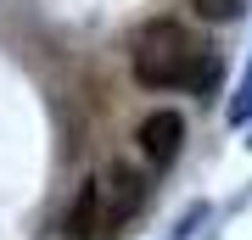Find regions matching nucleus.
<instances>
[{
	"instance_id": "1",
	"label": "nucleus",
	"mask_w": 252,
	"mask_h": 240,
	"mask_svg": "<svg viewBox=\"0 0 252 240\" xmlns=\"http://www.w3.org/2000/svg\"><path fill=\"white\" fill-rule=\"evenodd\" d=\"M135 79L146 89H213L219 56H213V45L185 34L174 17H157L135 34Z\"/></svg>"
},
{
	"instance_id": "4",
	"label": "nucleus",
	"mask_w": 252,
	"mask_h": 240,
	"mask_svg": "<svg viewBox=\"0 0 252 240\" xmlns=\"http://www.w3.org/2000/svg\"><path fill=\"white\" fill-rule=\"evenodd\" d=\"M196 11H202L207 23H224L230 11H235V0H196Z\"/></svg>"
},
{
	"instance_id": "3",
	"label": "nucleus",
	"mask_w": 252,
	"mask_h": 240,
	"mask_svg": "<svg viewBox=\"0 0 252 240\" xmlns=\"http://www.w3.org/2000/svg\"><path fill=\"white\" fill-rule=\"evenodd\" d=\"M135 140H140V157L152 162V168H168V162L180 157V145H185V117L162 107V112H152V117H140Z\"/></svg>"
},
{
	"instance_id": "2",
	"label": "nucleus",
	"mask_w": 252,
	"mask_h": 240,
	"mask_svg": "<svg viewBox=\"0 0 252 240\" xmlns=\"http://www.w3.org/2000/svg\"><path fill=\"white\" fill-rule=\"evenodd\" d=\"M146 201V173L129 162H107L101 173L84 179V190L67 207V229L73 240H112Z\"/></svg>"
}]
</instances>
